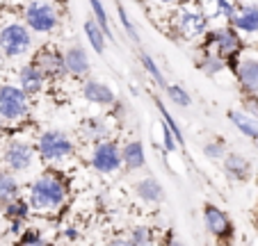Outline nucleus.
Instances as JSON below:
<instances>
[{
    "label": "nucleus",
    "instance_id": "1",
    "mask_svg": "<svg viewBox=\"0 0 258 246\" xmlns=\"http://www.w3.org/2000/svg\"><path fill=\"white\" fill-rule=\"evenodd\" d=\"M69 198V183L62 174L55 169H48L39 174L28 187V205L32 212L39 214H53L62 210V205Z\"/></svg>",
    "mask_w": 258,
    "mask_h": 246
},
{
    "label": "nucleus",
    "instance_id": "2",
    "mask_svg": "<svg viewBox=\"0 0 258 246\" xmlns=\"http://www.w3.org/2000/svg\"><path fill=\"white\" fill-rule=\"evenodd\" d=\"M0 164L14 176H25L37 164V150L23 137H10L0 148Z\"/></svg>",
    "mask_w": 258,
    "mask_h": 246
},
{
    "label": "nucleus",
    "instance_id": "3",
    "mask_svg": "<svg viewBox=\"0 0 258 246\" xmlns=\"http://www.w3.org/2000/svg\"><path fill=\"white\" fill-rule=\"evenodd\" d=\"M37 157L46 164H62L76 155V141L64 130H44L34 141Z\"/></svg>",
    "mask_w": 258,
    "mask_h": 246
},
{
    "label": "nucleus",
    "instance_id": "4",
    "mask_svg": "<svg viewBox=\"0 0 258 246\" xmlns=\"http://www.w3.org/2000/svg\"><path fill=\"white\" fill-rule=\"evenodd\" d=\"M32 48V32L23 23H7L0 28V53L3 57H23Z\"/></svg>",
    "mask_w": 258,
    "mask_h": 246
},
{
    "label": "nucleus",
    "instance_id": "5",
    "mask_svg": "<svg viewBox=\"0 0 258 246\" xmlns=\"http://www.w3.org/2000/svg\"><path fill=\"white\" fill-rule=\"evenodd\" d=\"M30 112V98L16 85H0V121L19 123Z\"/></svg>",
    "mask_w": 258,
    "mask_h": 246
},
{
    "label": "nucleus",
    "instance_id": "6",
    "mask_svg": "<svg viewBox=\"0 0 258 246\" xmlns=\"http://www.w3.org/2000/svg\"><path fill=\"white\" fill-rule=\"evenodd\" d=\"M89 164L94 167V171H98L103 176L117 174L121 169V146L114 139H105L94 144L92 153H89Z\"/></svg>",
    "mask_w": 258,
    "mask_h": 246
},
{
    "label": "nucleus",
    "instance_id": "7",
    "mask_svg": "<svg viewBox=\"0 0 258 246\" xmlns=\"http://www.w3.org/2000/svg\"><path fill=\"white\" fill-rule=\"evenodd\" d=\"M204 41H206V48H215L219 59H231V57H238V53L242 50V39L240 34L235 32L233 28H217V30H210V32L204 34Z\"/></svg>",
    "mask_w": 258,
    "mask_h": 246
},
{
    "label": "nucleus",
    "instance_id": "8",
    "mask_svg": "<svg viewBox=\"0 0 258 246\" xmlns=\"http://www.w3.org/2000/svg\"><path fill=\"white\" fill-rule=\"evenodd\" d=\"M59 25V16L55 12V7L44 0H34L25 7V28L30 32L48 34Z\"/></svg>",
    "mask_w": 258,
    "mask_h": 246
},
{
    "label": "nucleus",
    "instance_id": "9",
    "mask_svg": "<svg viewBox=\"0 0 258 246\" xmlns=\"http://www.w3.org/2000/svg\"><path fill=\"white\" fill-rule=\"evenodd\" d=\"M204 223L206 230L219 241H229L233 237V223H231L229 214L222 208H217L215 203H206L204 205Z\"/></svg>",
    "mask_w": 258,
    "mask_h": 246
},
{
    "label": "nucleus",
    "instance_id": "10",
    "mask_svg": "<svg viewBox=\"0 0 258 246\" xmlns=\"http://www.w3.org/2000/svg\"><path fill=\"white\" fill-rule=\"evenodd\" d=\"M32 66H37L41 71V75L48 80V77H53V80H57V77H64L67 75V66H64V57L59 50L55 48H41L39 53H34L32 57Z\"/></svg>",
    "mask_w": 258,
    "mask_h": 246
},
{
    "label": "nucleus",
    "instance_id": "11",
    "mask_svg": "<svg viewBox=\"0 0 258 246\" xmlns=\"http://www.w3.org/2000/svg\"><path fill=\"white\" fill-rule=\"evenodd\" d=\"M83 98L98 107H112L117 103V94L107 87L105 82L96 80V77H87L83 82Z\"/></svg>",
    "mask_w": 258,
    "mask_h": 246
},
{
    "label": "nucleus",
    "instance_id": "12",
    "mask_svg": "<svg viewBox=\"0 0 258 246\" xmlns=\"http://www.w3.org/2000/svg\"><path fill=\"white\" fill-rule=\"evenodd\" d=\"M176 28L185 39H199L208 32V19L204 14H199V12L183 10L178 21H176Z\"/></svg>",
    "mask_w": 258,
    "mask_h": 246
},
{
    "label": "nucleus",
    "instance_id": "13",
    "mask_svg": "<svg viewBox=\"0 0 258 246\" xmlns=\"http://www.w3.org/2000/svg\"><path fill=\"white\" fill-rule=\"evenodd\" d=\"M64 57V66H67V73L73 77H85L92 68V62H89V55L85 50V46L80 44H73L69 46L67 50L62 53Z\"/></svg>",
    "mask_w": 258,
    "mask_h": 246
},
{
    "label": "nucleus",
    "instance_id": "14",
    "mask_svg": "<svg viewBox=\"0 0 258 246\" xmlns=\"http://www.w3.org/2000/svg\"><path fill=\"white\" fill-rule=\"evenodd\" d=\"M235 77H238L240 87L247 94L256 96L258 94V59L256 57H242L238 59L235 66Z\"/></svg>",
    "mask_w": 258,
    "mask_h": 246
},
{
    "label": "nucleus",
    "instance_id": "15",
    "mask_svg": "<svg viewBox=\"0 0 258 246\" xmlns=\"http://www.w3.org/2000/svg\"><path fill=\"white\" fill-rule=\"evenodd\" d=\"M16 87L25 94V96H37V94L44 92L46 87V77L41 75V71L32 64H25V66L19 68V85Z\"/></svg>",
    "mask_w": 258,
    "mask_h": 246
},
{
    "label": "nucleus",
    "instance_id": "16",
    "mask_svg": "<svg viewBox=\"0 0 258 246\" xmlns=\"http://www.w3.org/2000/svg\"><path fill=\"white\" fill-rule=\"evenodd\" d=\"M135 196L146 205H158V203L165 201V187H162V183L158 178L146 176V178L135 183Z\"/></svg>",
    "mask_w": 258,
    "mask_h": 246
},
{
    "label": "nucleus",
    "instance_id": "17",
    "mask_svg": "<svg viewBox=\"0 0 258 246\" xmlns=\"http://www.w3.org/2000/svg\"><path fill=\"white\" fill-rule=\"evenodd\" d=\"M121 167L126 171H140L146 167V150L140 139H131L121 146Z\"/></svg>",
    "mask_w": 258,
    "mask_h": 246
},
{
    "label": "nucleus",
    "instance_id": "18",
    "mask_svg": "<svg viewBox=\"0 0 258 246\" xmlns=\"http://www.w3.org/2000/svg\"><path fill=\"white\" fill-rule=\"evenodd\" d=\"M80 135L92 144H98V141L110 139V126L103 116H87L80 126Z\"/></svg>",
    "mask_w": 258,
    "mask_h": 246
},
{
    "label": "nucleus",
    "instance_id": "19",
    "mask_svg": "<svg viewBox=\"0 0 258 246\" xmlns=\"http://www.w3.org/2000/svg\"><path fill=\"white\" fill-rule=\"evenodd\" d=\"M231 28L242 34H258V5H247L238 10V14L231 19Z\"/></svg>",
    "mask_w": 258,
    "mask_h": 246
},
{
    "label": "nucleus",
    "instance_id": "20",
    "mask_svg": "<svg viewBox=\"0 0 258 246\" xmlns=\"http://www.w3.org/2000/svg\"><path fill=\"white\" fill-rule=\"evenodd\" d=\"M224 174L229 176L231 180H247L249 174H251V164L244 155L240 153H226L224 155Z\"/></svg>",
    "mask_w": 258,
    "mask_h": 246
},
{
    "label": "nucleus",
    "instance_id": "21",
    "mask_svg": "<svg viewBox=\"0 0 258 246\" xmlns=\"http://www.w3.org/2000/svg\"><path fill=\"white\" fill-rule=\"evenodd\" d=\"M229 121L235 126V130H240V135H244L247 139H258V119L247 112L240 110H231L229 112Z\"/></svg>",
    "mask_w": 258,
    "mask_h": 246
},
{
    "label": "nucleus",
    "instance_id": "22",
    "mask_svg": "<svg viewBox=\"0 0 258 246\" xmlns=\"http://www.w3.org/2000/svg\"><path fill=\"white\" fill-rule=\"evenodd\" d=\"M0 212H3V217L10 223H25L30 219V214H32V210H30L28 201H25L23 196H19V198H14V201H10L7 205H3Z\"/></svg>",
    "mask_w": 258,
    "mask_h": 246
},
{
    "label": "nucleus",
    "instance_id": "23",
    "mask_svg": "<svg viewBox=\"0 0 258 246\" xmlns=\"http://www.w3.org/2000/svg\"><path fill=\"white\" fill-rule=\"evenodd\" d=\"M21 196V180L10 171H0V208Z\"/></svg>",
    "mask_w": 258,
    "mask_h": 246
},
{
    "label": "nucleus",
    "instance_id": "24",
    "mask_svg": "<svg viewBox=\"0 0 258 246\" xmlns=\"http://www.w3.org/2000/svg\"><path fill=\"white\" fill-rule=\"evenodd\" d=\"M85 34H87V39H89V44H92L94 53H96V55H103V53H105V41H107V37L103 34V30L98 28L96 23H94V19L85 21Z\"/></svg>",
    "mask_w": 258,
    "mask_h": 246
},
{
    "label": "nucleus",
    "instance_id": "25",
    "mask_svg": "<svg viewBox=\"0 0 258 246\" xmlns=\"http://www.w3.org/2000/svg\"><path fill=\"white\" fill-rule=\"evenodd\" d=\"M128 239L135 246H153L156 244V232H153L151 226H146V223H137V226L131 228Z\"/></svg>",
    "mask_w": 258,
    "mask_h": 246
},
{
    "label": "nucleus",
    "instance_id": "26",
    "mask_svg": "<svg viewBox=\"0 0 258 246\" xmlns=\"http://www.w3.org/2000/svg\"><path fill=\"white\" fill-rule=\"evenodd\" d=\"M14 246H55L50 239L41 237V232L37 228H23L19 237H16Z\"/></svg>",
    "mask_w": 258,
    "mask_h": 246
},
{
    "label": "nucleus",
    "instance_id": "27",
    "mask_svg": "<svg viewBox=\"0 0 258 246\" xmlns=\"http://www.w3.org/2000/svg\"><path fill=\"white\" fill-rule=\"evenodd\" d=\"M89 7H92V14H94V23L103 30V34H105L107 39H114L112 28H110V19H107V12H105V7H103V3L101 0H89Z\"/></svg>",
    "mask_w": 258,
    "mask_h": 246
},
{
    "label": "nucleus",
    "instance_id": "28",
    "mask_svg": "<svg viewBox=\"0 0 258 246\" xmlns=\"http://www.w3.org/2000/svg\"><path fill=\"white\" fill-rule=\"evenodd\" d=\"M156 107H158V112H160V116H162V126H167L171 130V135L176 137V141L178 144H185V135H183V130H180V126L174 121V116H171V112L165 107V103L162 101H156Z\"/></svg>",
    "mask_w": 258,
    "mask_h": 246
},
{
    "label": "nucleus",
    "instance_id": "29",
    "mask_svg": "<svg viewBox=\"0 0 258 246\" xmlns=\"http://www.w3.org/2000/svg\"><path fill=\"white\" fill-rule=\"evenodd\" d=\"M165 94H167V98H169L174 105H178V107H190V105H192L190 94H187L185 89L180 87V85H167V87H165Z\"/></svg>",
    "mask_w": 258,
    "mask_h": 246
},
{
    "label": "nucleus",
    "instance_id": "30",
    "mask_svg": "<svg viewBox=\"0 0 258 246\" xmlns=\"http://www.w3.org/2000/svg\"><path fill=\"white\" fill-rule=\"evenodd\" d=\"M140 59H142V66H144V71L149 73V75H151L153 80H156L158 87L165 89V87H167V82H165V75H162V71L158 68L156 59H153L151 55H146V53H142V57H140Z\"/></svg>",
    "mask_w": 258,
    "mask_h": 246
},
{
    "label": "nucleus",
    "instance_id": "31",
    "mask_svg": "<svg viewBox=\"0 0 258 246\" xmlns=\"http://www.w3.org/2000/svg\"><path fill=\"white\" fill-rule=\"evenodd\" d=\"M117 14H119V21H121V25H123V30H126V34L135 41V44H140L142 39H140V32H137V28L133 25V21L128 19V14H126V10H123L121 5H117Z\"/></svg>",
    "mask_w": 258,
    "mask_h": 246
},
{
    "label": "nucleus",
    "instance_id": "32",
    "mask_svg": "<svg viewBox=\"0 0 258 246\" xmlns=\"http://www.w3.org/2000/svg\"><path fill=\"white\" fill-rule=\"evenodd\" d=\"M204 155L208 159H224V141H206L204 144Z\"/></svg>",
    "mask_w": 258,
    "mask_h": 246
},
{
    "label": "nucleus",
    "instance_id": "33",
    "mask_svg": "<svg viewBox=\"0 0 258 246\" xmlns=\"http://www.w3.org/2000/svg\"><path fill=\"white\" fill-rule=\"evenodd\" d=\"M199 66H201V71H204V73H208V75H215V73L222 71L226 64H224V59H219L217 55H215V57H204Z\"/></svg>",
    "mask_w": 258,
    "mask_h": 246
},
{
    "label": "nucleus",
    "instance_id": "34",
    "mask_svg": "<svg viewBox=\"0 0 258 246\" xmlns=\"http://www.w3.org/2000/svg\"><path fill=\"white\" fill-rule=\"evenodd\" d=\"M215 12H217L219 16H224L226 21H231L238 14V7H235L231 0H215Z\"/></svg>",
    "mask_w": 258,
    "mask_h": 246
},
{
    "label": "nucleus",
    "instance_id": "35",
    "mask_svg": "<svg viewBox=\"0 0 258 246\" xmlns=\"http://www.w3.org/2000/svg\"><path fill=\"white\" fill-rule=\"evenodd\" d=\"M162 146H165L167 153H174L176 146H178V141H176V137L171 135V130L167 126H162Z\"/></svg>",
    "mask_w": 258,
    "mask_h": 246
},
{
    "label": "nucleus",
    "instance_id": "36",
    "mask_svg": "<svg viewBox=\"0 0 258 246\" xmlns=\"http://www.w3.org/2000/svg\"><path fill=\"white\" fill-rule=\"evenodd\" d=\"M64 239H67L69 244H76V241L80 239L78 228H64Z\"/></svg>",
    "mask_w": 258,
    "mask_h": 246
},
{
    "label": "nucleus",
    "instance_id": "37",
    "mask_svg": "<svg viewBox=\"0 0 258 246\" xmlns=\"http://www.w3.org/2000/svg\"><path fill=\"white\" fill-rule=\"evenodd\" d=\"M247 114L258 116V96H249L247 98Z\"/></svg>",
    "mask_w": 258,
    "mask_h": 246
},
{
    "label": "nucleus",
    "instance_id": "38",
    "mask_svg": "<svg viewBox=\"0 0 258 246\" xmlns=\"http://www.w3.org/2000/svg\"><path fill=\"white\" fill-rule=\"evenodd\" d=\"M107 246H135V244L128 239V235H123V237H112V239L107 241Z\"/></svg>",
    "mask_w": 258,
    "mask_h": 246
},
{
    "label": "nucleus",
    "instance_id": "39",
    "mask_svg": "<svg viewBox=\"0 0 258 246\" xmlns=\"http://www.w3.org/2000/svg\"><path fill=\"white\" fill-rule=\"evenodd\" d=\"M165 246H185V244H183V241H180V239H176V237H171V239L167 241Z\"/></svg>",
    "mask_w": 258,
    "mask_h": 246
},
{
    "label": "nucleus",
    "instance_id": "40",
    "mask_svg": "<svg viewBox=\"0 0 258 246\" xmlns=\"http://www.w3.org/2000/svg\"><path fill=\"white\" fill-rule=\"evenodd\" d=\"M156 3H160V5H176L178 0H156Z\"/></svg>",
    "mask_w": 258,
    "mask_h": 246
},
{
    "label": "nucleus",
    "instance_id": "41",
    "mask_svg": "<svg viewBox=\"0 0 258 246\" xmlns=\"http://www.w3.org/2000/svg\"><path fill=\"white\" fill-rule=\"evenodd\" d=\"M5 66V57H3V53H0V68Z\"/></svg>",
    "mask_w": 258,
    "mask_h": 246
},
{
    "label": "nucleus",
    "instance_id": "42",
    "mask_svg": "<svg viewBox=\"0 0 258 246\" xmlns=\"http://www.w3.org/2000/svg\"><path fill=\"white\" fill-rule=\"evenodd\" d=\"M3 132H5V123H3V121H0V135H3Z\"/></svg>",
    "mask_w": 258,
    "mask_h": 246
},
{
    "label": "nucleus",
    "instance_id": "43",
    "mask_svg": "<svg viewBox=\"0 0 258 246\" xmlns=\"http://www.w3.org/2000/svg\"><path fill=\"white\" fill-rule=\"evenodd\" d=\"M256 148H258V139H256Z\"/></svg>",
    "mask_w": 258,
    "mask_h": 246
},
{
    "label": "nucleus",
    "instance_id": "44",
    "mask_svg": "<svg viewBox=\"0 0 258 246\" xmlns=\"http://www.w3.org/2000/svg\"><path fill=\"white\" fill-rule=\"evenodd\" d=\"M0 171H3V164H0Z\"/></svg>",
    "mask_w": 258,
    "mask_h": 246
}]
</instances>
